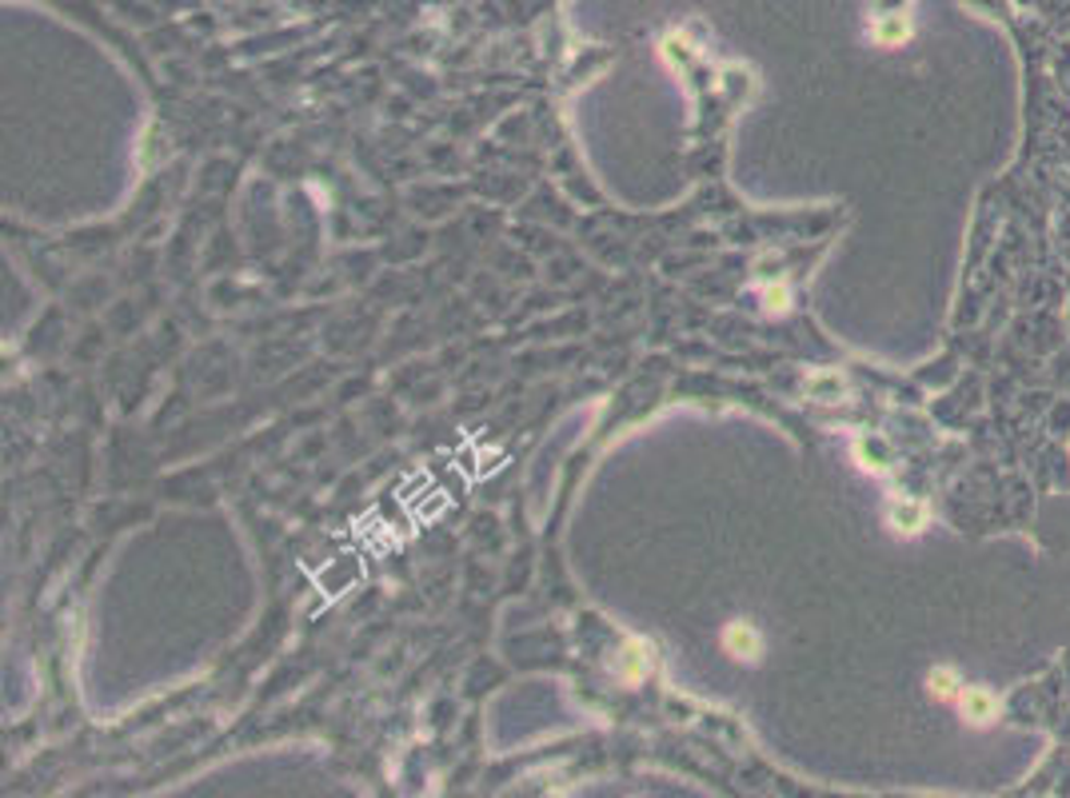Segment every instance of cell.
Listing matches in <instances>:
<instances>
[{"label":"cell","mask_w":1070,"mask_h":798,"mask_svg":"<svg viewBox=\"0 0 1070 798\" xmlns=\"http://www.w3.org/2000/svg\"><path fill=\"white\" fill-rule=\"evenodd\" d=\"M655 667V651L647 639H623L619 651L611 655V675H616V683L623 687H640Z\"/></svg>","instance_id":"obj_1"},{"label":"cell","mask_w":1070,"mask_h":798,"mask_svg":"<svg viewBox=\"0 0 1070 798\" xmlns=\"http://www.w3.org/2000/svg\"><path fill=\"white\" fill-rule=\"evenodd\" d=\"M763 312L768 315H787L792 312V288L787 284H771V288H763Z\"/></svg>","instance_id":"obj_7"},{"label":"cell","mask_w":1070,"mask_h":798,"mask_svg":"<svg viewBox=\"0 0 1070 798\" xmlns=\"http://www.w3.org/2000/svg\"><path fill=\"white\" fill-rule=\"evenodd\" d=\"M911 21H907V12L903 9H891V12H883V16H875V24H871V40L879 48H903L911 40Z\"/></svg>","instance_id":"obj_4"},{"label":"cell","mask_w":1070,"mask_h":798,"mask_svg":"<svg viewBox=\"0 0 1070 798\" xmlns=\"http://www.w3.org/2000/svg\"><path fill=\"white\" fill-rule=\"evenodd\" d=\"M887 523L895 527L899 535H919L927 527V508H923L919 499H891L887 503Z\"/></svg>","instance_id":"obj_5"},{"label":"cell","mask_w":1070,"mask_h":798,"mask_svg":"<svg viewBox=\"0 0 1070 798\" xmlns=\"http://www.w3.org/2000/svg\"><path fill=\"white\" fill-rule=\"evenodd\" d=\"M959 711H963V723L966 727H990L995 718H999V694L990 691V687H966L963 683V694H959Z\"/></svg>","instance_id":"obj_3"},{"label":"cell","mask_w":1070,"mask_h":798,"mask_svg":"<svg viewBox=\"0 0 1070 798\" xmlns=\"http://www.w3.org/2000/svg\"><path fill=\"white\" fill-rule=\"evenodd\" d=\"M720 647L732 655L735 663H759L763 659V631H759L751 619H732V623L720 631Z\"/></svg>","instance_id":"obj_2"},{"label":"cell","mask_w":1070,"mask_h":798,"mask_svg":"<svg viewBox=\"0 0 1070 798\" xmlns=\"http://www.w3.org/2000/svg\"><path fill=\"white\" fill-rule=\"evenodd\" d=\"M927 691H931V699H939V703H959L963 679H959L951 667H935V671L927 675Z\"/></svg>","instance_id":"obj_6"},{"label":"cell","mask_w":1070,"mask_h":798,"mask_svg":"<svg viewBox=\"0 0 1070 798\" xmlns=\"http://www.w3.org/2000/svg\"><path fill=\"white\" fill-rule=\"evenodd\" d=\"M843 388H847V383L839 380V376H811V380H807V392H811L815 400H827V404H831V400H839V395H843Z\"/></svg>","instance_id":"obj_8"}]
</instances>
